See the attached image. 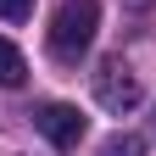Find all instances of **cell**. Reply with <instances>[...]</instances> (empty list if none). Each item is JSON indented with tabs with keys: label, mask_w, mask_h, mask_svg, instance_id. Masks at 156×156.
<instances>
[{
	"label": "cell",
	"mask_w": 156,
	"mask_h": 156,
	"mask_svg": "<svg viewBox=\"0 0 156 156\" xmlns=\"http://www.w3.org/2000/svg\"><path fill=\"white\" fill-rule=\"evenodd\" d=\"M95 28H101V6L95 0H62V11L50 17V62L78 67L95 45Z\"/></svg>",
	"instance_id": "1"
},
{
	"label": "cell",
	"mask_w": 156,
	"mask_h": 156,
	"mask_svg": "<svg viewBox=\"0 0 156 156\" xmlns=\"http://www.w3.org/2000/svg\"><path fill=\"white\" fill-rule=\"evenodd\" d=\"M95 101H101L106 112H134L140 106V78H134V67L123 62V56H106L101 73H95Z\"/></svg>",
	"instance_id": "2"
},
{
	"label": "cell",
	"mask_w": 156,
	"mask_h": 156,
	"mask_svg": "<svg viewBox=\"0 0 156 156\" xmlns=\"http://www.w3.org/2000/svg\"><path fill=\"white\" fill-rule=\"evenodd\" d=\"M34 128L45 134L56 151H73L78 140H84V117H78V106H67V101H45L34 112Z\"/></svg>",
	"instance_id": "3"
},
{
	"label": "cell",
	"mask_w": 156,
	"mask_h": 156,
	"mask_svg": "<svg viewBox=\"0 0 156 156\" xmlns=\"http://www.w3.org/2000/svg\"><path fill=\"white\" fill-rule=\"evenodd\" d=\"M28 78V62H23V50L11 45V39H0V89H17Z\"/></svg>",
	"instance_id": "4"
},
{
	"label": "cell",
	"mask_w": 156,
	"mask_h": 156,
	"mask_svg": "<svg viewBox=\"0 0 156 156\" xmlns=\"http://www.w3.org/2000/svg\"><path fill=\"white\" fill-rule=\"evenodd\" d=\"M101 156H145V140L140 134H112V140L101 145Z\"/></svg>",
	"instance_id": "5"
},
{
	"label": "cell",
	"mask_w": 156,
	"mask_h": 156,
	"mask_svg": "<svg viewBox=\"0 0 156 156\" xmlns=\"http://www.w3.org/2000/svg\"><path fill=\"white\" fill-rule=\"evenodd\" d=\"M0 17L6 23H23V17H34V0H0Z\"/></svg>",
	"instance_id": "6"
}]
</instances>
